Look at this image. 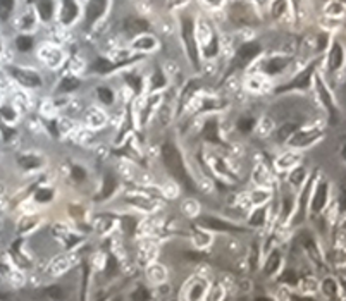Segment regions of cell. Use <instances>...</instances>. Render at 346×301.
<instances>
[{
	"mask_svg": "<svg viewBox=\"0 0 346 301\" xmlns=\"http://www.w3.org/2000/svg\"><path fill=\"white\" fill-rule=\"evenodd\" d=\"M97 93H99V97H100V100H102L103 103H107V105H111L112 102H114V93H112L109 88H99L97 90Z\"/></svg>",
	"mask_w": 346,
	"mask_h": 301,
	"instance_id": "26",
	"label": "cell"
},
{
	"mask_svg": "<svg viewBox=\"0 0 346 301\" xmlns=\"http://www.w3.org/2000/svg\"><path fill=\"white\" fill-rule=\"evenodd\" d=\"M326 200H327V184L326 183H320L319 188H317L315 195H313V200H312V212H320L326 205Z\"/></svg>",
	"mask_w": 346,
	"mask_h": 301,
	"instance_id": "13",
	"label": "cell"
},
{
	"mask_svg": "<svg viewBox=\"0 0 346 301\" xmlns=\"http://www.w3.org/2000/svg\"><path fill=\"white\" fill-rule=\"evenodd\" d=\"M115 189V179L112 174H105V179H103V188H102V195L100 198H109V196L114 193Z\"/></svg>",
	"mask_w": 346,
	"mask_h": 301,
	"instance_id": "23",
	"label": "cell"
},
{
	"mask_svg": "<svg viewBox=\"0 0 346 301\" xmlns=\"http://www.w3.org/2000/svg\"><path fill=\"white\" fill-rule=\"evenodd\" d=\"M155 45V40L153 38H141L134 43V49H152Z\"/></svg>",
	"mask_w": 346,
	"mask_h": 301,
	"instance_id": "34",
	"label": "cell"
},
{
	"mask_svg": "<svg viewBox=\"0 0 346 301\" xmlns=\"http://www.w3.org/2000/svg\"><path fill=\"white\" fill-rule=\"evenodd\" d=\"M324 291H326V294H329V296H334L336 294V283L332 279H326V281H324Z\"/></svg>",
	"mask_w": 346,
	"mask_h": 301,
	"instance_id": "36",
	"label": "cell"
},
{
	"mask_svg": "<svg viewBox=\"0 0 346 301\" xmlns=\"http://www.w3.org/2000/svg\"><path fill=\"white\" fill-rule=\"evenodd\" d=\"M9 298H11V296H9V294H4V293H0V300H9Z\"/></svg>",
	"mask_w": 346,
	"mask_h": 301,
	"instance_id": "45",
	"label": "cell"
},
{
	"mask_svg": "<svg viewBox=\"0 0 346 301\" xmlns=\"http://www.w3.org/2000/svg\"><path fill=\"white\" fill-rule=\"evenodd\" d=\"M253 124H255V120L251 119V117H248V119L245 117V119H240V122H238V129L247 134V133H250L251 129H253Z\"/></svg>",
	"mask_w": 346,
	"mask_h": 301,
	"instance_id": "28",
	"label": "cell"
},
{
	"mask_svg": "<svg viewBox=\"0 0 346 301\" xmlns=\"http://www.w3.org/2000/svg\"><path fill=\"white\" fill-rule=\"evenodd\" d=\"M262 52V47L257 42H248L245 45H241L236 52L234 60L231 62V71H238V69H243L247 64H250L255 57Z\"/></svg>",
	"mask_w": 346,
	"mask_h": 301,
	"instance_id": "3",
	"label": "cell"
},
{
	"mask_svg": "<svg viewBox=\"0 0 346 301\" xmlns=\"http://www.w3.org/2000/svg\"><path fill=\"white\" fill-rule=\"evenodd\" d=\"M324 45H326V36H322V38H320V49H322Z\"/></svg>",
	"mask_w": 346,
	"mask_h": 301,
	"instance_id": "46",
	"label": "cell"
},
{
	"mask_svg": "<svg viewBox=\"0 0 346 301\" xmlns=\"http://www.w3.org/2000/svg\"><path fill=\"white\" fill-rule=\"evenodd\" d=\"M298 2H300V0H295V4H297V5H298Z\"/></svg>",
	"mask_w": 346,
	"mask_h": 301,
	"instance_id": "48",
	"label": "cell"
},
{
	"mask_svg": "<svg viewBox=\"0 0 346 301\" xmlns=\"http://www.w3.org/2000/svg\"><path fill=\"white\" fill-rule=\"evenodd\" d=\"M117 272V262H115L114 256H109L107 260V275H114Z\"/></svg>",
	"mask_w": 346,
	"mask_h": 301,
	"instance_id": "37",
	"label": "cell"
},
{
	"mask_svg": "<svg viewBox=\"0 0 346 301\" xmlns=\"http://www.w3.org/2000/svg\"><path fill=\"white\" fill-rule=\"evenodd\" d=\"M315 86H317V91H319V95H320V100H322L324 105H326V107H327V110H329V116H331V124H332V126H336V124H338V110H336L334 103H332V100H331V95L327 93L326 86H324V84H322V81H320V78H317Z\"/></svg>",
	"mask_w": 346,
	"mask_h": 301,
	"instance_id": "9",
	"label": "cell"
},
{
	"mask_svg": "<svg viewBox=\"0 0 346 301\" xmlns=\"http://www.w3.org/2000/svg\"><path fill=\"white\" fill-rule=\"evenodd\" d=\"M9 74L24 88H38L42 84V78L34 71H30V69H23V67H7Z\"/></svg>",
	"mask_w": 346,
	"mask_h": 301,
	"instance_id": "5",
	"label": "cell"
},
{
	"mask_svg": "<svg viewBox=\"0 0 346 301\" xmlns=\"http://www.w3.org/2000/svg\"><path fill=\"white\" fill-rule=\"evenodd\" d=\"M217 49H219V45H217V36H214L212 42H210V47H207V49H205V55L207 57H214L217 53Z\"/></svg>",
	"mask_w": 346,
	"mask_h": 301,
	"instance_id": "38",
	"label": "cell"
},
{
	"mask_svg": "<svg viewBox=\"0 0 346 301\" xmlns=\"http://www.w3.org/2000/svg\"><path fill=\"white\" fill-rule=\"evenodd\" d=\"M0 114L5 117V119H9V120H14L16 119V112L11 109V107H2L0 109Z\"/></svg>",
	"mask_w": 346,
	"mask_h": 301,
	"instance_id": "40",
	"label": "cell"
},
{
	"mask_svg": "<svg viewBox=\"0 0 346 301\" xmlns=\"http://www.w3.org/2000/svg\"><path fill=\"white\" fill-rule=\"evenodd\" d=\"M286 11V0H276L272 5V17H279Z\"/></svg>",
	"mask_w": 346,
	"mask_h": 301,
	"instance_id": "31",
	"label": "cell"
},
{
	"mask_svg": "<svg viewBox=\"0 0 346 301\" xmlns=\"http://www.w3.org/2000/svg\"><path fill=\"white\" fill-rule=\"evenodd\" d=\"M16 47H17L21 52H28V50L33 49V38L31 36H17V40H16Z\"/></svg>",
	"mask_w": 346,
	"mask_h": 301,
	"instance_id": "24",
	"label": "cell"
},
{
	"mask_svg": "<svg viewBox=\"0 0 346 301\" xmlns=\"http://www.w3.org/2000/svg\"><path fill=\"white\" fill-rule=\"evenodd\" d=\"M341 64H343V50L338 43H334L331 53H329V69L336 71V69L341 67Z\"/></svg>",
	"mask_w": 346,
	"mask_h": 301,
	"instance_id": "17",
	"label": "cell"
},
{
	"mask_svg": "<svg viewBox=\"0 0 346 301\" xmlns=\"http://www.w3.org/2000/svg\"><path fill=\"white\" fill-rule=\"evenodd\" d=\"M152 88L153 90H159V88H164L165 86V78L162 76V72L160 71H157L155 72V76H153V79H152Z\"/></svg>",
	"mask_w": 346,
	"mask_h": 301,
	"instance_id": "33",
	"label": "cell"
},
{
	"mask_svg": "<svg viewBox=\"0 0 346 301\" xmlns=\"http://www.w3.org/2000/svg\"><path fill=\"white\" fill-rule=\"evenodd\" d=\"M122 26H124L126 33H130V34H140V33H145V31H148V23L140 17H128Z\"/></svg>",
	"mask_w": 346,
	"mask_h": 301,
	"instance_id": "10",
	"label": "cell"
},
{
	"mask_svg": "<svg viewBox=\"0 0 346 301\" xmlns=\"http://www.w3.org/2000/svg\"><path fill=\"white\" fill-rule=\"evenodd\" d=\"M107 7V0H90L86 7V26L90 28L97 19L102 17V14L105 12Z\"/></svg>",
	"mask_w": 346,
	"mask_h": 301,
	"instance_id": "8",
	"label": "cell"
},
{
	"mask_svg": "<svg viewBox=\"0 0 346 301\" xmlns=\"http://www.w3.org/2000/svg\"><path fill=\"white\" fill-rule=\"evenodd\" d=\"M150 293L147 289H145L143 286H140L136 291H134L133 294H131V300H138V301H145V300H150Z\"/></svg>",
	"mask_w": 346,
	"mask_h": 301,
	"instance_id": "30",
	"label": "cell"
},
{
	"mask_svg": "<svg viewBox=\"0 0 346 301\" xmlns=\"http://www.w3.org/2000/svg\"><path fill=\"white\" fill-rule=\"evenodd\" d=\"M264 220H265V210H264V208H259V210L251 215L250 224H251V226H262Z\"/></svg>",
	"mask_w": 346,
	"mask_h": 301,
	"instance_id": "29",
	"label": "cell"
},
{
	"mask_svg": "<svg viewBox=\"0 0 346 301\" xmlns=\"http://www.w3.org/2000/svg\"><path fill=\"white\" fill-rule=\"evenodd\" d=\"M78 17V5L74 0H62V11H61V19L64 24L74 23V19Z\"/></svg>",
	"mask_w": 346,
	"mask_h": 301,
	"instance_id": "11",
	"label": "cell"
},
{
	"mask_svg": "<svg viewBox=\"0 0 346 301\" xmlns=\"http://www.w3.org/2000/svg\"><path fill=\"white\" fill-rule=\"evenodd\" d=\"M203 139L205 141H210V143H221V139H219V133H217V120L215 119H210L205 122L203 126Z\"/></svg>",
	"mask_w": 346,
	"mask_h": 301,
	"instance_id": "14",
	"label": "cell"
},
{
	"mask_svg": "<svg viewBox=\"0 0 346 301\" xmlns=\"http://www.w3.org/2000/svg\"><path fill=\"white\" fill-rule=\"evenodd\" d=\"M126 81H130V86L133 88L134 91H140L141 90V79L134 74H126Z\"/></svg>",
	"mask_w": 346,
	"mask_h": 301,
	"instance_id": "32",
	"label": "cell"
},
{
	"mask_svg": "<svg viewBox=\"0 0 346 301\" xmlns=\"http://www.w3.org/2000/svg\"><path fill=\"white\" fill-rule=\"evenodd\" d=\"M219 2H221V0H210V4H214V5H217Z\"/></svg>",
	"mask_w": 346,
	"mask_h": 301,
	"instance_id": "47",
	"label": "cell"
},
{
	"mask_svg": "<svg viewBox=\"0 0 346 301\" xmlns=\"http://www.w3.org/2000/svg\"><path fill=\"white\" fill-rule=\"evenodd\" d=\"M78 86H80V79L69 76V78L62 79L61 84H59V88H57V91H59V93H69V91L76 90Z\"/></svg>",
	"mask_w": 346,
	"mask_h": 301,
	"instance_id": "21",
	"label": "cell"
},
{
	"mask_svg": "<svg viewBox=\"0 0 346 301\" xmlns=\"http://www.w3.org/2000/svg\"><path fill=\"white\" fill-rule=\"evenodd\" d=\"M319 136H320L319 131L303 133V134L295 136V139H291V145H295V147H303V145H308V143H312V141H315Z\"/></svg>",
	"mask_w": 346,
	"mask_h": 301,
	"instance_id": "18",
	"label": "cell"
},
{
	"mask_svg": "<svg viewBox=\"0 0 346 301\" xmlns=\"http://www.w3.org/2000/svg\"><path fill=\"white\" fill-rule=\"evenodd\" d=\"M162 160L164 164H165V167H167V170L171 172V176L174 177L188 193L197 191L195 183L190 179V174H188L186 167H184L183 157H181L179 150L172 143H165L162 147Z\"/></svg>",
	"mask_w": 346,
	"mask_h": 301,
	"instance_id": "1",
	"label": "cell"
},
{
	"mask_svg": "<svg viewBox=\"0 0 346 301\" xmlns=\"http://www.w3.org/2000/svg\"><path fill=\"white\" fill-rule=\"evenodd\" d=\"M49 294L52 298H57V300H61V298H62L61 287H57V286H55V287H49Z\"/></svg>",
	"mask_w": 346,
	"mask_h": 301,
	"instance_id": "43",
	"label": "cell"
},
{
	"mask_svg": "<svg viewBox=\"0 0 346 301\" xmlns=\"http://www.w3.org/2000/svg\"><path fill=\"white\" fill-rule=\"evenodd\" d=\"M188 258H191V260H200V258H202V255H198V253H188Z\"/></svg>",
	"mask_w": 346,
	"mask_h": 301,
	"instance_id": "44",
	"label": "cell"
},
{
	"mask_svg": "<svg viewBox=\"0 0 346 301\" xmlns=\"http://www.w3.org/2000/svg\"><path fill=\"white\" fill-rule=\"evenodd\" d=\"M0 50H2V45H0Z\"/></svg>",
	"mask_w": 346,
	"mask_h": 301,
	"instance_id": "49",
	"label": "cell"
},
{
	"mask_svg": "<svg viewBox=\"0 0 346 301\" xmlns=\"http://www.w3.org/2000/svg\"><path fill=\"white\" fill-rule=\"evenodd\" d=\"M17 164H19L23 169L31 170V169H38L42 166V160L38 157H33V155H28V157H19L17 158Z\"/></svg>",
	"mask_w": 346,
	"mask_h": 301,
	"instance_id": "20",
	"label": "cell"
},
{
	"mask_svg": "<svg viewBox=\"0 0 346 301\" xmlns=\"http://www.w3.org/2000/svg\"><path fill=\"white\" fill-rule=\"evenodd\" d=\"M291 207H293V203H291V200L286 198L284 200V208H282V218L288 217V214L291 212Z\"/></svg>",
	"mask_w": 346,
	"mask_h": 301,
	"instance_id": "42",
	"label": "cell"
},
{
	"mask_svg": "<svg viewBox=\"0 0 346 301\" xmlns=\"http://www.w3.org/2000/svg\"><path fill=\"white\" fill-rule=\"evenodd\" d=\"M16 2L14 0H0V21H7L11 17L12 11H14Z\"/></svg>",
	"mask_w": 346,
	"mask_h": 301,
	"instance_id": "22",
	"label": "cell"
},
{
	"mask_svg": "<svg viewBox=\"0 0 346 301\" xmlns=\"http://www.w3.org/2000/svg\"><path fill=\"white\" fill-rule=\"evenodd\" d=\"M181 33H183V40L184 45H186L188 50V57L193 62L195 67H200V60H198V47H197V38H195V23L193 19L188 17V16H183L181 19Z\"/></svg>",
	"mask_w": 346,
	"mask_h": 301,
	"instance_id": "2",
	"label": "cell"
},
{
	"mask_svg": "<svg viewBox=\"0 0 346 301\" xmlns=\"http://www.w3.org/2000/svg\"><path fill=\"white\" fill-rule=\"evenodd\" d=\"M282 281H284V283L297 284V277H295L293 272H289V270H286V272H284V277H282Z\"/></svg>",
	"mask_w": 346,
	"mask_h": 301,
	"instance_id": "41",
	"label": "cell"
},
{
	"mask_svg": "<svg viewBox=\"0 0 346 301\" xmlns=\"http://www.w3.org/2000/svg\"><path fill=\"white\" fill-rule=\"evenodd\" d=\"M229 19L236 26H250V24L257 23V16L251 11V7H248L247 4H241V2L231 5V9H229Z\"/></svg>",
	"mask_w": 346,
	"mask_h": 301,
	"instance_id": "4",
	"label": "cell"
},
{
	"mask_svg": "<svg viewBox=\"0 0 346 301\" xmlns=\"http://www.w3.org/2000/svg\"><path fill=\"white\" fill-rule=\"evenodd\" d=\"M198 226L205 227V229H212V231H222V233H241V227L232 226V224H228L226 220H221L217 217H210V215H202V217L197 218Z\"/></svg>",
	"mask_w": 346,
	"mask_h": 301,
	"instance_id": "6",
	"label": "cell"
},
{
	"mask_svg": "<svg viewBox=\"0 0 346 301\" xmlns=\"http://www.w3.org/2000/svg\"><path fill=\"white\" fill-rule=\"evenodd\" d=\"M305 177V170L303 169H298L293 172V176H291V181H293L295 184H301V181H303Z\"/></svg>",
	"mask_w": 346,
	"mask_h": 301,
	"instance_id": "39",
	"label": "cell"
},
{
	"mask_svg": "<svg viewBox=\"0 0 346 301\" xmlns=\"http://www.w3.org/2000/svg\"><path fill=\"white\" fill-rule=\"evenodd\" d=\"M291 62V57H274L265 62V72L267 74H278L282 69H286Z\"/></svg>",
	"mask_w": 346,
	"mask_h": 301,
	"instance_id": "12",
	"label": "cell"
},
{
	"mask_svg": "<svg viewBox=\"0 0 346 301\" xmlns=\"http://www.w3.org/2000/svg\"><path fill=\"white\" fill-rule=\"evenodd\" d=\"M36 11L42 21H50L53 14V2L52 0H38L36 2Z\"/></svg>",
	"mask_w": 346,
	"mask_h": 301,
	"instance_id": "16",
	"label": "cell"
},
{
	"mask_svg": "<svg viewBox=\"0 0 346 301\" xmlns=\"http://www.w3.org/2000/svg\"><path fill=\"white\" fill-rule=\"evenodd\" d=\"M298 128H300V124H297V122H288V124H282L281 128L274 133V139L278 141V143H282V141H286V139L293 134Z\"/></svg>",
	"mask_w": 346,
	"mask_h": 301,
	"instance_id": "15",
	"label": "cell"
},
{
	"mask_svg": "<svg viewBox=\"0 0 346 301\" xmlns=\"http://www.w3.org/2000/svg\"><path fill=\"white\" fill-rule=\"evenodd\" d=\"M317 62H312V64L308 66L303 72L297 76V78L291 81L289 84H284V86H279L276 90V93H282V91H288V90H307L308 84H310V79H312V74H313V69H315Z\"/></svg>",
	"mask_w": 346,
	"mask_h": 301,
	"instance_id": "7",
	"label": "cell"
},
{
	"mask_svg": "<svg viewBox=\"0 0 346 301\" xmlns=\"http://www.w3.org/2000/svg\"><path fill=\"white\" fill-rule=\"evenodd\" d=\"M52 196H53V193H52V189H49V188H42V189H38V191L34 193V198H36V201H42V203H45V201H50V200H52Z\"/></svg>",
	"mask_w": 346,
	"mask_h": 301,
	"instance_id": "27",
	"label": "cell"
},
{
	"mask_svg": "<svg viewBox=\"0 0 346 301\" xmlns=\"http://www.w3.org/2000/svg\"><path fill=\"white\" fill-rule=\"evenodd\" d=\"M278 267H279V253H272L269 262H267V265H265V274L267 275L274 274V272L278 270Z\"/></svg>",
	"mask_w": 346,
	"mask_h": 301,
	"instance_id": "25",
	"label": "cell"
},
{
	"mask_svg": "<svg viewBox=\"0 0 346 301\" xmlns=\"http://www.w3.org/2000/svg\"><path fill=\"white\" fill-rule=\"evenodd\" d=\"M92 69L95 72H100V74H107V72H112L115 69V66L114 64H111L109 60H105L103 57H99V59L93 62V66H92Z\"/></svg>",
	"mask_w": 346,
	"mask_h": 301,
	"instance_id": "19",
	"label": "cell"
},
{
	"mask_svg": "<svg viewBox=\"0 0 346 301\" xmlns=\"http://www.w3.org/2000/svg\"><path fill=\"white\" fill-rule=\"evenodd\" d=\"M71 174H72V179H76V181L86 179V172H84V169H81L80 166H72Z\"/></svg>",
	"mask_w": 346,
	"mask_h": 301,
	"instance_id": "35",
	"label": "cell"
}]
</instances>
